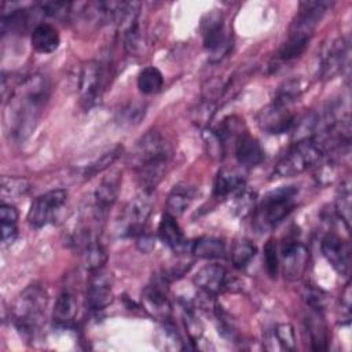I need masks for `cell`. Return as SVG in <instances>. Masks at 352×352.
<instances>
[{
  "label": "cell",
  "mask_w": 352,
  "mask_h": 352,
  "mask_svg": "<svg viewBox=\"0 0 352 352\" xmlns=\"http://www.w3.org/2000/svg\"><path fill=\"white\" fill-rule=\"evenodd\" d=\"M47 76L36 73L15 85L6 102L4 129L10 140H25L34 131L50 99Z\"/></svg>",
  "instance_id": "obj_1"
},
{
  "label": "cell",
  "mask_w": 352,
  "mask_h": 352,
  "mask_svg": "<svg viewBox=\"0 0 352 352\" xmlns=\"http://www.w3.org/2000/svg\"><path fill=\"white\" fill-rule=\"evenodd\" d=\"M172 148L158 131L146 132L136 143L132 154V166L143 191L153 192L168 172Z\"/></svg>",
  "instance_id": "obj_2"
},
{
  "label": "cell",
  "mask_w": 352,
  "mask_h": 352,
  "mask_svg": "<svg viewBox=\"0 0 352 352\" xmlns=\"http://www.w3.org/2000/svg\"><path fill=\"white\" fill-rule=\"evenodd\" d=\"M331 7L330 1L308 0L298 4L297 12L289 26L287 38L278 52L279 62H290L305 51L319 22Z\"/></svg>",
  "instance_id": "obj_3"
},
{
  "label": "cell",
  "mask_w": 352,
  "mask_h": 352,
  "mask_svg": "<svg viewBox=\"0 0 352 352\" xmlns=\"http://www.w3.org/2000/svg\"><path fill=\"white\" fill-rule=\"evenodd\" d=\"M47 302V293L40 285L28 286L12 302V323L26 340H33L40 331L45 319Z\"/></svg>",
  "instance_id": "obj_4"
},
{
  "label": "cell",
  "mask_w": 352,
  "mask_h": 352,
  "mask_svg": "<svg viewBox=\"0 0 352 352\" xmlns=\"http://www.w3.org/2000/svg\"><path fill=\"white\" fill-rule=\"evenodd\" d=\"M298 188L282 186L267 192L254 208L253 226L258 232H268L278 227L296 208Z\"/></svg>",
  "instance_id": "obj_5"
},
{
  "label": "cell",
  "mask_w": 352,
  "mask_h": 352,
  "mask_svg": "<svg viewBox=\"0 0 352 352\" xmlns=\"http://www.w3.org/2000/svg\"><path fill=\"white\" fill-rule=\"evenodd\" d=\"M324 144L316 138H308L294 142L292 147L283 154L275 166V175L280 177H290L308 170L316 165L326 153Z\"/></svg>",
  "instance_id": "obj_6"
},
{
  "label": "cell",
  "mask_w": 352,
  "mask_h": 352,
  "mask_svg": "<svg viewBox=\"0 0 352 352\" xmlns=\"http://www.w3.org/2000/svg\"><path fill=\"white\" fill-rule=\"evenodd\" d=\"M201 34L209 60H223L232 48V38L226 29L224 18L219 11L208 12L201 21Z\"/></svg>",
  "instance_id": "obj_7"
},
{
  "label": "cell",
  "mask_w": 352,
  "mask_h": 352,
  "mask_svg": "<svg viewBox=\"0 0 352 352\" xmlns=\"http://www.w3.org/2000/svg\"><path fill=\"white\" fill-rule=\"evenodd\" d=\"M151 192L142 191L131 199L124 208L117 221V232L120 236H138L144 231L147 219L151 213Z\"/></svg>",
  "instance_id": "obj_8"
},
{
  "label": "cell",
  "mask_w": 352,
  "mask_h": 352,
  "mask_svg": "<svg viewBox=\"0 0 352 352\" xmlns=\"http://www.w3.org/2000/svg\"><path fill=\"white\" fill-rule=\"evenodd\" d=\"M67 201V191L62 188L51 190L37 197L28 212V223L30 227L40 230L54 223Z\"/></svg>",
  "instance_id": "obj_9"
},
{
  "label": "cell",
  "mask_w": 352,
  "mask_h": 352,
  "mask_svg": "<svg viewBox=\"0 0 352 352\" xmlns=\"http://www.w3.org/2000/svg\"><path fill=\"white\" fill-rule=\"evenodd\" d=\"M106 85V72L96 60H88L82 65L78 77V95L84 109L98 104L102 99Z\"/></svg>",
  "instance_id": "obj_10"
},
{
  "label": "cell",
  "mask_w": 352,
  "mask_h": 352,
  "mask_svg": "<svg viewBox=\"0 0 352 352\" xmlns=\"http://www.w3.org/2000/svg\"><path fill=\"white\" fill-rule=\"evenodd\" d=\"M349 43L344 37L330 41L319 56V76L323 80H331L342 73L349 65Z\"/></svg>",
  "instance_id": "obj_11"
},
{
  "label": "cell",
  "mask_w": 352,
  "mask_h": 352,
  "mask_svg": "<svg viewBox=\"0 0 352 352\" xmlns=\"http://www.w3.org/2000/svg\"><path fill=\"white\" fill-rule=\"evenodd\" d=\"M121 180H122V173L120 170H113L102 179V182L98 184L94 192L91 210L100 223L104 221L109 209L117 201V197L121 188Z\"/></svg>",
  "instance_id": "obj_12"
},
{
  "label": "cell",
  "mask_w": 352,
  "mask_h": 352,
  "mask_svg": "<svg viewBox=\"0 0 352 352\" xmlns=\"http://www.w3.org/2000/svg\"><path fill=\"white\" fill-rule=\"evenodd\" d=\"M280 260L285 276L298 279L307 268L308 249L297 236L287 235L280 245Z\"/></svg>",
  "instance_id": "obj_13"
},
{
  "label": "cell",
  "mask_w": 352,
  "mask_h": 352,
  "mask_svg": "<svg viewBox=\"0 0 352 352\" xmlns=\"http://www.w3.org/2000/svg\"><path fill=\"white\" fill-rule=\"evenodd\" d=\"M85 300L89 309L95 312L103 311L113 302L111 276L103 268L91 272L87 282Z\"/></svg>",
  "instance_id": "obj_14"
},
{
  "label": "cell",
  "mask_w": 352,
  "mask_h": 352,
  "mask_svg": "<svg viewBox=\"0 0 352 352\" xmlns=\"http://www.w3.org/2000/svg\"><path fill=\"white\" fill-rule=\"evenodd\" d=\"M294 114L289 106L271 102L258 111V126L270 135H280L290 132L294 125Z\"/></svg>",
  "instance_id": "obj_15"
},
{
  "label": "cell",
  "mask_w": 352,
  "mask_h": 352,
  "mask_svg": "<svg viewBox=\"0 0 352 352\" xmlns=\"http://www.w3.org/2000/svg\"><path fill=\"white\" fill-rule=\"evenodd\" d=\"M322 253L327 263L341 275H348L351 270V249L348 242L336 234H327L320 243Z\"/></svg>",
  "instance_id": "obj_16"
},
{
  "label": "cell",
  "mask_w": 352,
  "mask_h": 352,
  "mask_svg": "<svg viewBox=\"0 0 352 352\" xmlns=\"http://www.w3.org/2000/svg\"><path fill=\"white\" fill-rule=\"evenodd\" d=\"M168 279L162 276L154 278L143 293V300L146 304V309H148L154 316L168 320L169 319V302H168Z\"/></svg>",
  "instance_id": "obj_17"
},
{
  "label": "cell",
  "mask_w": 352,
  "mask_h": 352,
  "mask_svg": "<svg viewBox=\"0 0 352 352\" xmlns=\"http://www.w3.org/2000/svg\"><path fill=\"white\" fill-rule=\"evenodd\" d=\"M194 283L205 294H217L230 286V276L220 264H206L194 276Z\"/></svg>",
  "instance_id": "obj_18"
},
{
  "label": "cell",
  "mask_w": 352,
  "mask_h": 352,
  "mask_svg": "<svg viewBox=\"0 0 352 352\" xmlns=\"http://www.w3.org/2000/svg\"><path fill=\"white\" fill-rule=\"evenodd\" d=\"M234 148L236 161L245 168H254L260 165L265 158V153L258 140L246 132L238 139Z\"/></svg>",
  "instance_id": "obj_19"
},
{
  "label": "cell",
  "mask_w": 352,
  "mask_h": 352,
  "mask_svg": "<svg viewBox=\"0 0 352 352\" xmlns=\"http://www.w3.org/2000/svg\"><path fill=\"white\" fill-rule=\"evenodd\" d=\"M77 314V294L70 285L63 286L60 290L55 307H54V322L60 326L66 327L74 322Z\"/></svg>",
  "instance_id": "obj_20"
},
{
  "label": "cell",
  "mask_w": 352,
  "mask_h": 352,
  "mask_svg": "<svg viewBox=\"0 0 352 352\" xmlns=\"http://www.w3.org/2000/svg\"><path fill=\"white\" fill-rule=\"evenodd\" d=\"M32 47L40 54H51L54 52L60 43V37L58 30L45 22H38L30 34Z\"/></svg>",
  "instance_id": "obj_21"
},
{
  "label": "cell",
  "mask_w": 352,
  "mask_h": 352,
  "mask_svg": "<svg viewBox=\"0 0 352 352\" xmlns=\"http://www.w3.org/2000/svg\"><path fill=\"white\" fill-rule=\"evenodd\" d=\"M305 329L309 336L311 348L314 351H326L329 346V329L322 312L311 311L305 318Z\"/></svg>",
  "instance_id": "obj_22"
},
{
  "label": "cell",
  "mask_w": 352,
  "mask_h": 352,
  "mask_svg": "<svg viewBox=\"0 0 352 352\" xmlns=\"http://www.w3.org/2000/svg\"><path fill=\"white\" fill-rule=\"evenodd\" d=\"M245 187L243 176L235 170L228 168H221L214 179L213 184V197L214 198H226L230 194L238 192Z\"/></svg>",
  "instance_id": "obj_23"
},
{
  "label": "cell",
  "mask_w": 352,
  "mask_h": 352,
  "mask_svg": "<svg viewBox=\"0 0 352 352\" xmlns=\"http://www.w3.org/2000/svg\"><path fill=\"white\" fill-rule=\"evenodd\" d=\"M160 239L173 252H182L186 246V239L182 228L179 227L176 217L165 212L158 226Z\"/></svg>",
  "instance_id": "obj_24"
},
{
  "label": "cell",
  "mask_w": 352,
  "mask_h": 352,
  "mask_svg": "<svg viewBox=\"0 0 352 352\" xmlns=\"http://www.w3.org/2000/svg\"><path fill=\"white\" fill-rule=\"evenodd\" d=\"M194 198H195V188L192 186H188L184 183L176 184L168 194L166 213H169L173 217L183 214Z\"/></svg>",
  "instance_id": "obj_25"
},
{
  "label": "cell",
  "mask_w": 352,
  "mask_h": 352,
  "mask_svg": "<svg viewBox=\"0 0 352 352\" xmlns=\"http://www.w3.org/2000/svg\"><path fill=\"white\" fill-rule=\"evenodd\" d=\"M191 252L194 256L205 260L221 258L226 254V243L220 238L201 236L195 242H192Z\"/></svg>",
  "instance_id": "obj_26"
},
{
  "label": "cell",
  "mask_w": 352,
  "mask_h": 352,
  "mask_svg": "<svg viewBox=\"0 0 352 352\" xmlns=\"http://www.w3.org/2000/svg\"><path fill=\"white\" fill-rule=\"evenodd\" d=\"M304 89H305V87H304L301 78H297V77L289 78L278 87L272 102L292 107V104L296 100H298V98L301 96Z\"/></svg>",
  "instance_id": "obj_27"
},
{
  "label": "cell",
  "mask_w": 352,
  "mask_h": 352,
  "mask_svg": "<svg viewBox=\"0 0 352 352\" xmlns=\"http://www.w3.org/2000/svg\"><path fill=\"white\" fill-rule=\"evenodd\" d=\"M162 85H164V76L154 66H147L142 69L140 73L138 74V88L144 95H153L160 92Z\"/></svg>",
  "instance_id": "obj_28"
},
{
  "label": "cell",
  "mask_w": 352,
  "mask_h": 352,
  "mask_svg": "<svg viewBox=\"0 0 352 352\" xmlns=\"http://www.w3.org/2000/svg\"><path fill=\"white\" fill-rule=\"evenodd\" d=\"M82 261L85 268L92 272L96 270L103 268L104 263H106V250L103 249V246L99 243V241H92L89 242L82 250Z\"/></svg>",
  "instance_id": "obj_29"
},
{
  "label": "cell",
  "mask_w": 352,
  "mask_h": 352,
  "mask_svg": "<svg viewBox=\"0 0 352 352\" xmlns=\"http://www.w3.org/2000/svg\"><path fill=\"white\" fill-rule=\"evenodd\" d=\"M351 183L349 180H345L341 183V186L337 190L336 195V212L338 217L344 221L346 228L351 226Z\"/></svg>",
  "instance_id": "obj_30"
},
{
  "label": "cell",
  "mask_w": 352,
  "mask_h": 352,
  "mask_svg": "<svg viewBox=\"0 0 352 352\" xmlns=\"http://www.w3.org/2000/svg\"><path fill=\"white\" fill-rule=\"evenodd\" d=\"M121 151H122V146L118 144V146H114L113 148H110L109 151L103 153L98 160H95L94 162H91L89 165L85 166V169L82 172V176L85 179H89V177L103 172L104 169H107L120 157Z\"/></svg>",
  "instance_id": "obj_31"
},
{
  "label": "cell",
  "mask_w": 352,
  "mask_h": 352,
  "mask_svg": "<svg viewBox=\"0 0 352 352\" xmlns=\"http://www.w3.org/2000/svg\"><path fill=\"white\" fill-rule=\"evenodd\" d=\"M268 338L271 341H276L280 349L294 351L296 349V334L294 329L289 323H278L274 330H271Z\"/></svg>",
  "instance_id": "obj_32"
},
{
  "label": "cell",
  "mask_w": 352,
  "mask_h": 352,
  "mask_svg": "<svg viewBox=\"0 0 352 352\" xmlns=\"http://www.w3.org/2000/svg\"><path fill=\"white\" fill-rule=\"evenodd\" d=\"M30 190V183L23 177L3 176L1 177V195L18 199L26 195Z\"/></svg>",
  "instance_id": "obj_33"
},
{
  "label": "cell",
  "mask_w": 352,
  "mask_h": 352,
  "mask_svg": "<svg viewBox=\"0 0 352 352\" xmlns=\"http://www.w3.org/2000/svg\"><path fill=\"white\" fill-rule=\"evenodd\" d=\"M254 254H256V246L250 241H248V239L238 241L234 245L232 252H231L232 265L238 270H242L252 261Z\"/></svg>",
  "instance_id": "obj_34"
},
{
  "label": "cell",
  "mask_w": 352,
  "mask_h": 352,
  "mask_svg": "<svg viewBox=\"0 0 352 352\" xmlns=\"http://www.w3.org/2000/svg\"><path fill=\"white\" fill-rule=\"evenodd\" d=\"M256 208V192L243 187L235 192V199L232 204V212L235 216L245 217Z\"/></svg>",
  "instance_id": "obj_35"
},
{
  "label": "cell",
  "mask_w": 352,
  "mask_h": 352,
  "mask_svg": "<svg viewBox=\"0 0 352 352\" xmlns=\"http://www.w3.org/2000/svg\"><path fill=\"white\" fill-rule=\"evenodd\" d=\"M302 300L307 304V307H309L311 311L323 314L329 304V294L319 287L307 286L302 293Z\"/></svg>",
  "instance_id": "obj_36"
},
{
  "label": "cell",
  "mask_w": 352,
  "mask_h": 352,
  "mask_svg": "<svg viewBox=\"0 0 352 352\" xmlns=\"http://www.w3.org/2000/svg\"><path fill=\"white\" fill-rule=\"evenodd\" d=\"M264 261H265L267 274L271 278H276L279 271V254H278V248L274 239H270L264 246Z\"/></svg>",
  "instance_id": "obj_37"
},
{
  "label": "cell",
  "mask_w": 352,
  "mask_h": 352,
  "mask_svg": "<svg viewBox=\"0 0 352 352\" xmlns=\"http://www.w3.org/2000/svg\"><path fill=\"white\" fill-rule=\"evenodd\" d=\"M143 116H144V107H142L138 103H129L120 110L117 121L121 125H125V124L133 125V124H138Z\"/></svg>",
  "instance_id": "obj_38"
},
{
  "label": "cell",
  "mask_w": 352,
  "mask_h": 352,
  "mask_svg": "<svg viewBox=\"0 0 352 352\" xmlns=\"http://www.w3.org/2000/svg\"><path fill=\"white\" fill-rule=\"evenodd\" d=\"M16 221H18V212L15 206H12L11 204L3 202L0 205V223L16 224Z\"/></svg>",
  "instance_id": "obj_39"
},
{
  "label": "cell",
  "mask_w": 352,
  "mask_h": 352,
  "mask_svg": "<svg viewBox=\"0 0 352 352\" xmlns=\"http://www.w3.org/2000/svg\"><path fill=\"white\" fill-rule=\"evenodd\" d=\"M16 235H18L16 224L1 223V242H3V246L11 245L16 239Z\"/></svg>",
  "instance_id": "obj_40"
},
{
  "label": "cell",
  "mask_w": 352,
  "mask_h": 352,
  "mask_svg": "<svg viewBox=\"0 0 352 352\" xmlns=\"http://www.w3.org/2000/svg\"><path fill=\"white\" fill-rule=\"evenodd\" d=\"M341 318L349 322L351 318V286L349 283L345 285L342 297H341Z\"/></svg>",
  "instance_id": "obj_41"
},
{
  "label": "cell",
  "mask_w": 352,
  "mask_h": 352,
  "mask_svg": "<svg viewBox=\"0 0 352 352\" xmlns=\"http://www.w3.org/2000/svg\"><path fill=\"white\" fill-rule=\"evenodd\" d=\"M136 245H138V248L142 250V252H144V253H148L153 248H154V239L148 235V234H146L144 231L143 232H140L138 236H136Z\"/></svg>",
  "instance_id": "obj_42"
}]
</instances>
